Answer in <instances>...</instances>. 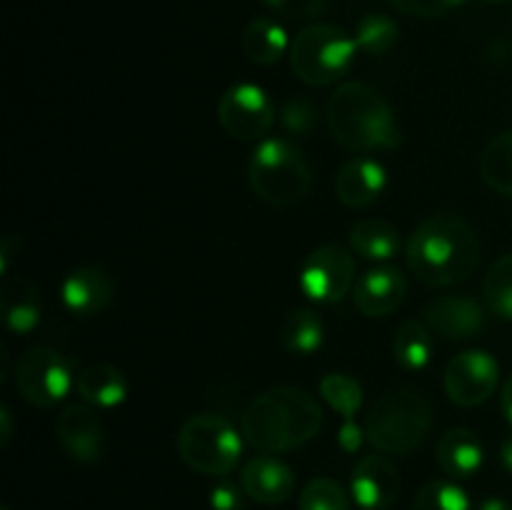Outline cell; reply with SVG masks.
<instances>
[{
    "label": "cell",
    "instance_id": "31",
    "mask_svg": "<svg viewBox=\"0 0 512 510\" xmlns=\"http://www.w3.org/2000/svg\"><path fill=\"white\" fill-rule=\"evenodd\" d=\"M300 510H350V498L333 478H313L300 490Z\"/></svg>",
    "mask_w": 512,
    "mask_h": 510
},
{
    "label": "cell",
    "instance_id": "25",
    "mask_svg": "<svg viewBox=\"0 0 512 510\" xmlns=\"http://www.w3.org/2000/svg\"><path fill=\"white\" fill-rule=\"evenodd\" d=\"M325 325L313 308H295L280 325V343L295 355H310L323 345Z\"/></svg>",
    "mask_w": 512,
    "mask_h": 510
},
{
    "label": "cell",
    "instance_id": "39",
    "mask_svg": "<svg viewBox=\"0 0 512 510\" xmlns=\"http://www.w3.org/2000/svg\"><path fill=\"white\" fill-rule=\"evenodd\" d=\"M475 510H512V505L503 498H488V500H483V503H480Z\"/></svg>",
    "mask_w": 512,
    "mask_h": 510
},
{
    "label": "cell",
    "instance_id": "2",
    "mask_svg": "<svg viewBox=\"0 0 512 510\" xmlns=\"http://www.w3.org/2000/svg\"><path fill=\"white\" fill-rule=\"evenodd\" d=\"M243 435L263 453L303 448L323 428V408L303 388L283 385L255 395L240 415Z\"/></svg>",
    "mask_w": 512,
    "mask_h": 510
},
{
    "label": "cell",
    "instance_id": "33",
    "mask_svg": "<svg viewBox=\"0 0 512 510\" xmlns=\"http://www.w3.org/2000/svg\"><path fill=\"white\" fill-rule=\"evenodd\" d=\"M280 120L290 133L308 135L315 128V110L313 103L305 98H290L285 100L283 110H280Z\"/></svg>",
    "mask_w": 512,
    "mask_h": 510
},
{
    "label": "cell",
    "instance_id": "28",
    "mask_svg": "<svg viewBox=\"0 0 512 510\" xmlns=\"http://www.w3.org/2000/svg\"><path fill=\"white\" fill-rule=\"evenodd\" d=\"M320 398L343 415V420H355L363 405V385L345 373H328L320 380Z\"/></svg>",
    "mask_w": 512,
    "mask_h": 510
},
{
    "label": "cell",
    "instance_id": "6",
    "mask_svg": "<svg viewBox=\"0 0 512 510\" xmlns=\"http://www.w3.org/2000/svg\"><path fill=\"white\" fill-rule=\"evenodd\" d=\"M358 43L353 35L330 23L305 25L290 40V68L310 88H323L335 83L353 65Z\"/></svg>",
    "mask_w": 512,
    "mask_h": 510
},
{
    "label": "cell",
    "instance_id": "32",
    "mask_svg": "<svg viewBox=\"0 0 512 510\" xmlns=\"http://www.w3.org/2000/svg\"><path fill=\"white\" fill-rule=\"evenodd\" d=\"M273 13L290 20H310L328 13L335 0H263Z\"/></svg>",
    "mask_w": 512,
    "mask_h": 510
},
{
    "label": "cell",
    "instance_id": "15",
    "mask_svg": "<svg viewBox=\"0 0 512 510\" xmlns=\"http://www.w3.org/2000/svg\"><path fill=\"white\" fill-rule=\"evenodd\" d=\"M405 293H408L405 275L398 268L380 265V268H370L368 273L355 280L353 303L365 318H385L400 308Z\"/></svg>",
    "mask_w": 512,
    "mask_h": 510
},
{
    "label": "cell",
    "instance_id": "1",
    "mask_svg": "<svg viewBox=\"0 0 512 510\" xmlns=\"http://www.w3.org/2000/svg\"><path fill=\"white\" fill-rule=\"evenodd\" d=\"M408 265L430 288L465 283L480 265V240L460 215H430L410 235Z\"/></svg>",
    "mask_w": 512,
    "mask_h": 510
},
{
    "label": "cell",
    "instance_id": "22",
    "mask_svg": "<svg viewBox=\"0 0 512 510\" xmlns=\"http://www.w3.org/2000/svg\"><path fill=\"white\" fill-rule=\"evenodd\" d=\"M350 245H353L360 258L385 263V260H393L400 253L403 240H400V233L388 220L363 218L350 230Z\"/></svg>",
    "mask_w": 512,
    "mask_h": 510
},
{
    "label": "cell",
    "instance_id": "21",
    "mask_svg": "<svg viewBox=\"0 0 512 510\" xmlns=\"http://www.w3.org/2000/svg\"><path fill=\"white\" fill-rule=\"evenodd\" d=\"M75 390L83 403L93 405V408H115L128 395V383L115 365L98 360L80 370L75 378Z\"/></svg>",
    "mask_w": 512,
    "mask_h": 510
},
{
    "label": "cell",
    "instance_id": "9",
    "mask_svg": "<svg viewBox=\"0 0 512 510\" xmlns=\"http://www.w3.org/2000/svg\"><path fill=\"white\" fill-rule=\"evenodd\" d=\"M218 123L230 138L243 143L265 140L275 123V105L260 85L238 83L220 98Z\"/></svg>",
    "mask_w": 512,
    "mask_h": 510
},
{
    "label": "cell",
    "instance_id": "24",
    "mask_svg": "<svg viewBox=\"0 0 512 510\" xmlns=\"http://www.w3.org/2000/svg\"><path fill=\"white\" fill-rule=\"evenodd\" d=\"M433 330L425 325V320H403L395 330L393 355L400 368L405 370H423L433 358Z\"/></svg>",
    "mask_w": 512,
    "mask_h": 510
},
{
    "label": "cell",
    "instance_id": "38",
    "mask_svg": "<svg viewBox=\"0 0 512 510\" xmlns=\"http://www.w3.org/2000/svg\"><path fill=\"white\" fill-rule=\"evenodd\" d=\"M500 460H503L505 470L512 473V435L503 440V445H500Z\"/></svg>",
    "mask_w": 512,
    "mask_h": 510
},
{
    "label": "cell",
    "instance_id": "40",
    "mask_svg": "<svg viewBox=\"0 0 512 510\" xmlns=\"http://www.w3.org/2000/svg\"><path fill=\"white\" fill-rule=\"evenodd\" d=\"M0 420H3V443H8L10 440V413L3 408V415H0Z\"/></svg>",
    "mask_w": 512,
    "mask_h": 510
},
{
    "label": "cell",
    "instance_id": "20",
    "mask_svg": "<svg viewBox=\"0 0 512 510\" xmlns=\"http://www.w3.org/2000/svg\"><path fill=\"white\" fill-rule=\"evenodd\" d=\"M483 458V443L470 428H450L438 443L440 468L453 480L473 478L483 468Z\"/></svg>",
    "mask_w": 512,
    "mask_h": 510
},
{
    "label": "cell",
    "instance_id": "41",
    "mask_svg": "<svg viewBox=\"0 0 512 510\" xmlns=\"http://www.w3.org/2000/svg\"><path fill=\"white\" fill-rule=\"evenodd\" d=\"M485 3H505V0H485Z\"/></svg>",
    "mask_w": 512,
    "mask_h": 510
},
{
    "label": "cell",
    "instance_id": "26",
    "mask_svg": "<svg viewBox=\"0 0 512 510\" xmlns=\"http://www.w3.org/2000/svg\"><path fill=\"white\" fill-rule=\"evenodd\" d=\"M480 175L495 193L512 198V130L490 140L480 155Z\"/></svg>",
    "mask_w": 512,
    "mask_h": 510
},
{
    "label": "cell",
    "instance_id": "10",
    "mask_svg": "<svg viewBox=\"0 0 512 510\" xmlns=\"http://www.w3.org/2000/svg\"><path fill=\"white\" fill-rule=\"evenodd\" d=\"M298 285L315 303H338L355 288V258L343 245H320L303 260Z\"/></svg>",
    "mask_w": 512,
    "mask_h": 510
},
{
    "label": "cell",
    "instance_id": "4",
    "mask_svg": "<svg viewBox=\"0 0 512 510\" xmlns=\"http://www.w3.org/2000/svg\"><path fill=\"white\" fill-rule=\"evenodd\" d=\"M433 428V405L415 388H395L375 400L365 418V438L385 455H410Z\"/></svg>",
    "mask_w": 512,
    "mask_h": 510
},
{
    "label": "cell",
    "instance_id": "27",
    "mask_svg": "<svg viewBox=\"0 0 512 510\" xmlns=\"http://www.w3.org/2000/svg\"><path fill=\"white\" fill-rule=\"evenodd\" d=\"M398 23L383 13H370L355 25V43L365 55H385L398 43Z\"/></svg>",
    "mask_w": 512,
    "mask_h": 510
},
{
    "label": "cell",
    "instance_id": "23",
    "mask_svg": "<svg viewBox=\"0 0 512 510\" xmlns=\"http://www.w3.org/2000/svg\"><path fill=\"white\" fill-rule=\"evenodd\" d=\"M240 43H243V53L255 65H275L290 50V40L283 25L268 18L253 20L245 28Z\"/></svg>",
    "mask_w": 512,
    "mask_h": 510
},
{
    "label": "cell",
    "instance_id": "8",
    "mask_svg": "<svg viewBox=\"0 0 512 510\" xmlns=\"http://www.w3.org/2000/svg\"><path fill=\"white\" fill-rule=\"evenodd\" d=\"M73 385V368L58 350L35 345L20 355L15 365V390L35 408H50L68 395Z\"/></svg>",
    "mask_w": 512,
    "mask_h": 510
},
{
    "label": "cell",
    "instance_id": "36",
    "mask_svg": "<svg viewBox=\"0 0 512 510\" xmlns=\"http://www.w3.org/2000/svg\"><path fill=\"white\" fill-rule=\"evenodd\" d=\"M363 435H365V428H360L355 420H343L338 433L340 448H343L345 453H355V450H360V445H363Z\"/></svg>",
    "mask_w": 512,
    "mask_h": 510
},
{
    "label": "cell",
    "instance_id": "18",
    "mask_svg": "<svg viewBox=\"0 0 512 510\" xmlns=\"http://www.w3.org/2000/svg\"><path fill=\"white\" fill-rule=\"evenodd\" d=\"M385 168L373 158H355L340 168L335 195L345 208H368L385 190Z\"/></svg>",
    "mask_w": 512,
    "mask_h": 510
},
{
    "label": "cell",
    "instance_id": "11",
    "mask_svg": "<svg viewBox=\"0 0 512 510\" xmlns=\"http://www.w3.org/2000/svg\"><path fill=\"white\" fill-rule=\"evenodd\" d=\"M500 365L488 350H465L445 365L443 385L448 398L460 408H475L495 393Z\"/></svg>",
    "mask_w": 512,
    "mask_h": 510
},
{
    "label": "cell",
    "instance_id": "29",
    "mask_svg": "<svg viewBox=\"0 0 512 510\" xmlns=\"http://www.w3.org/2000/svg\"><path fill=\"white\" fill-rule=\"evenodd\" d=\"M483 298L500 318L512 320V253L500 255L483 280Z\"/></svg>",
    "mask_w": 512,
    "mask_h": 510
},
{
    "label": "cell",
    "instance_id": "34",
    "mask_svg": "<svg viewBox=\"0 0 512 510\" xmlns=\"http://www.w3.org/2000/svg\"><path fill=\"white\" fill-rule=\"evenodd\" d=\"M463 3L465 0H390L393 8L405 15H415V18H438Z\"/></svg>",
    "mask_w": 512,
    "mask_h": 510
},
{
    "label": "cell",
    "instance_id": "42",
    "mask_svg": "<svg viewBox=\"0 0 512 510\" xmlns=\"http://www.w3.org/2000/svg\"><path fill=\"white\" fill-rule=\"evenodd\" d=\"M0 510H10V508H8V505H3V508H0Z\"/></svg>",
    "mask_w": 512,
    "mask_h": 510
},
{
    "label": "cell",
    "instance_id": "16",
    "mask_svg": "<svg viewBox=\"0 0 512 510\" xmlns=\"http://www.w3.org/2000/svg\"><path fill=\"white\" fill-rule=\"evenodd\" d=\"M240 485H243L245 495L255 503L280 505L295 493V473L280 458L258 455L243 465Z\"/></svg>",
    "mask_w": 512,
    "mask_h": 510
},
{
    "label": "cell",
    "instance_id": "3",
    "mask_svg": "<svg viewBox=\"0 0 512 510\" xmlns=\"http://www.w3.org/2000/svg\"><path fill=\"white\" fill-rule=\"evenodd\" d=\"M325 120L335 143L353 153L393 150L400 145L395 113L380 90L368 83H343L325 105Z\"/></svg>",
    "mask_w": 512,
    "mask_h": 510
},
{
    "label": "cell",
    "instance_id": "13",
    "mask_svg": "<svg viewBox=\"0 0 512 510\" xmlns=\"http://www.w3.org/2000/svg\"><path fill=\"white\" fill-rule=\"evenodd\" d=\"M55 435L65 453L78 463H95L105 453V428L88 403H73L55 420Z\"/></svg>",
    "mask_w": 512,
    "mask_h": 510
},
{
    "label": "cell",
    "instance_id": "5",
    "mask_svg": "<svg viewBox=\"0 0 512 510\" xmlns=\"http://www.w3.org/2000/svg\"><path fill=\"white\" fill-rule=\"evenodd\" d=\"M248 180L263 203L288 208L310 193L313 170L298 145L285 138H265L250 158Z\"/></svg>",
    "mask_w": 512,
    "mask_h": 510
},
{
    "label": "cell",
    "instance_id": "19",
    "mask_svg": "<svg viewBox=\"0 0 512 510\" xmlns=\"http://www.w3.org/2000/svg\"><path fill=\"white\" fill-rule=\"evenodd\" d=\"M3 278L0 308H3L5 325L18 335L33 333L43 315L38 288L28 278H10V275H3Z\"/></svg>",
    "mask_w": 512,
    "mask_h": 510
},
{
    "label": "cell",
    "instance_id": "35",
    "mask_svg": "<svg viewBox=\"0 0 512 510\" xmlns=\"http://www.w3.org/2000/svg\"><path fill=\"white\" fill-rule=\"evenodd\" d=\"M210 508L213 510H243L245 490L243 485H235L233 480H220L210 493Z\"/></svg>",
    "mask_w": 512,
    "mask_h": 510
},
{
    "label": "cell",
    "instance_id": "12",
    "mask_svg": "<svg viewBox=\"0 0 512 510\" xmlns=\"http://www.w3.org/2000/svg\"><path fill=\"white\" fill-rule=\"evenodd\" d=\"M423 320L443 340H470L485 330L488 315L473 295H443L425 305Z\"/></svg>",
    "mask_w": 512,
    "mask_h": 510
},
{
    "label": "cell",
    "instance_id": "30",
    "mask_svg": "<svg viewBox=\"0 0 512 510\" xmlns=\"http://www.w3.org/2000/svg\"><path fill=\"white\" fill-rule=\"evenodd\" d=\"M413 510H473L468 493L453 480H430L415 495Z\"/></svg>",
    "mask_w": 512,
    "mask_h": 510
},
{
    "label": "cell",
    "instance_id": "17",
    "mask_svg": "<svg viewBox=\"0 0 512 510\" xmlns=\"http://www.w3.org/2000/svg\"><path fill=\"white\" fill-rule=\"evenodd\" d=\"M113 293V278L105 270L90 268V265L75 268L60 283V298H63L65 308L70 313L80 315V318H88V315H95L108 308Z\"/></svg>",
    "mask_w": 512,
    "mask_h": 510
},
{
    "label": "cell",
    "instance_id": "14",
    "mask_svg": "<svg viewBox=\"0 0 512 510\" xmlns=\"http://www.w3.org/2000/svg\"><path fill=\"white\" fill-rule=\"evenodd\" d=\"M350 493L363 510H388L400 495V473L383 455H365L350 475Z\"/></svg>",
    "mask_w": 512,
    "mask_h": 510
},
{
    "label": "cell",
    "instance_id": "7",
    "mask_svg": "<svg viewBox=\"0 0 512 510\" xmlns=\"http://www.w3.org/2000/svg\"><path fill=\"white\" fill-rule=\"evenodd\" d=\"M180 460L200 475H228L238 468L243 438L228 418L195 413L178 430Z\"/></svg>",
    "mask_w": 512,
    "mask_h": 510
},
{
    "label": "cell",
    "instance_id": "37",
    "mask_svg": "<svg viewBox=\"0 0 512 510\" xmlns=\"http://www.w3.org/2000/svg\"><path fill=\"white\" fill-rule=\"evenodd\" d=\"M500 408H503L505 418H508V423L512 425V375L505 380L503 393H500Z\"/></svg>",
    "mask_w": 512,
    "mask_h": 510
}]
</instances>
